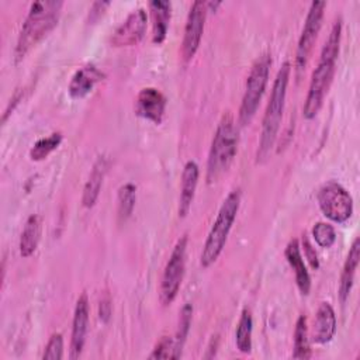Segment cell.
<instances>
[{"label": "cell", "instance_id": "cell-1", "mask_svg": "<svg viewBox=\"0 0 360 360\" xmlns=\"http://www.w3.org/2000/svg\"><path fill=\"white\" fill-rule=\"evenodd\" d=\"M340 38H342V18H338L332 25L329 37L321 51L319 62L312 72L308 94L302 107L304 118L312 120L319 112L323 98L328 93V89L332 83L335 75L336 59L339 55L340 48Z\"/></svg>", "mask_w": 360, "mask_h": 360}, {"label": "cell", "instance_id": "cell-2", "mask_svg": "<svg viewBox=\"0 0 360 360\" xmlns=\"http://www.w3.org/2000/svg\"><path fill=\"white\" fill-rule=\"evenodd\" d=\"M62 7L63 1L60 0L31 3L17 38L14 49L15 62H20L44 37H46L56 27Z\"/></svg>", "mask_w": 360, "mask_h": 360}, {"label": "cell", "instance_id": "cell-3", "mask_svg": "<svg viewBox=\"0 0 360 360\" xmlns=\"http://www.w3.org/2000/svg\"><path fill=\"white\" fill-rule=\"evenodd\" d=\"M290 73H291V65L290 62H284L278 69L276 79L273 82L270 98L262 121V134H260V141H259V148L256 155L257 163H262L269 158L276 143L281 118H283Z\"/></svg>", "mask_w": 360, "mask_h": 360}, {"label": "cell", "instance_id": "cell-4", "mask_svg": "<svg viewBox=\"0 0 360 360\" xmlns=\"http://www.w3.org/2000/svg\"><path fill=\"white\" fill-rule=\"evenodd\" d=\"M238 150V129L233 115L226 111L222 114L217 131L214 134L208 160H207V181L215 183L231 166Z\"/></svg>", "mask_w": 360, "mask_h": 360}, {"label": "cell", "instance_id": "cell-5", "mask_svg": "<svg viewBox=\"0 0 360 360\" xmlns=\"http://www.w3.org/2000/svg\"><path fill=\"white\" fill-rule=\"evenodd\" d=\"M239 204H240L239 188L232 190L222 201V205L208 232V236L205 239V243L201 252L200 264L202 269H207L211 264H214L219 257L222 249L225 248L229 231L235 222V218L239 210Z\"/></svg>", "mask_w": 360, "mask_h": 360}, {"label": "cell", "instance_id": "cell-6", "mask_svg": "<svg viewBox=\"0 0 360 360\" xmlns=\"http://www.w3.org/2000/svg\"><path fill=\"white\" fill-rule=\"evenodd\" d=\"M270 65H271L270 55L262 53L250 68V72L246 80L245 93L240 103V108H239V122L242 125L249 124L257 111V107L260 104V100L264 94V90L269 82Z\"/></svg>", "mask_w": 360, "mask_h": 360}, {"label": "cell", "instance_id": "cell-7", "mask_svg": "<svg viewBox=\"0 0 360 360\" xmlns=\"http://www.w3.org/2000/svg\"><path fill=\"white\" fill-rule=\"evenodd\" d=\"M318 204L326 218L343 224L353 214V200L349 191L336 181H328L318 191Z\"/></svg>", "mask_w": 360, "mask_h": 360}, {"label": "cell", "instance_id": "cell-8", "mask_svg": "<svg viewBox=\"0 0 360 360\" xmlns=\"http://www.w3.org/2000/svg\"><path fill=\"white\" fill-rule=\"evenodd\" d=\"M186 252H187V235H183L174 245L172 255L163 270L160 281V301L165 305H170L183 281L184 269H186Z\"/></svg>", "mask_w": 360, "mask_h": 360}, {"label": "cell", "instance_id": "cell-9", "mask_svg": "<svg viewBox=\"0 0 360 360\" xmlns=\"http://www.w3.org/2000/svg\"><path fill=\"white\" fill-rule=\"evenodd\" d=\"M326 7L325 1H312L298 39L297 52H295V70L300 75L302 70H305L307 63L309 60L311 52L314 49V45L316 42L322 18H323V10Z\"/></svg>", "mask_w": 360, "mask_h": 360}, {"label": "cell", "instance_id": "cell-10", "mask_svg": "<svg viewBox=\"0 0 360 360\" xmlns=\"http://www.w3.org/2000/svg\"><path fill=\"white\" fill-rule=\"evenodd\" d=\"M205 15H207V3L205 1H194L188 10L187 14V21L184 27V35H183V44H181V53L184 60L193 59L195 55L202 31H204V22H205Z\"/></svg>", "mask_w": 360, "mask_h": 360}, {"label": "cell", "instance_id": "cell-11", "mask_svg": "<svg viewBox=\"0 0 360 360\" xmlns=\"http://www.w3.org/2000/svg\"><path fill=\"white\" fill-rule=\"evenodd\" d=\"M146 22L148 18L143 8L132 10L112 32L111 44L114 46H132L138 44L145 35Z\"/></svg>", "mask_w": 360, "mask_h": 360}, {"label": "cell", "instance_id": "cell-12", "mask_svg": "<svg viewBox=\"0 0 360 360\" xmlns=\"http://www.w3.org/2000/svg\"><path fill=\"white\" fill-rule=\"evenodd\" d=\"M89 329V298L86 292H82L76 301L73 321H72V336H70V359H77L84 347L86 335Z\"/></svg>", "mask_w": 360, "mask_h": 360}, {"label": "cell", "instance_id": "cell-13", "mask_svg": "<svg viewBox=\"0 0 360 360\" xmlns=\"http://www.w3.org/2000/svg\"><path fill=\"white\" fill-rule=\"evenodd\" d=\"M166 110L165 96L155 87H145L138 93L135 101V112L143 120L160 124Z\"/></svg>", "mask_w": 360, "mask_h": 360}, {"label": "cell", "instance_id": "cell-14", "mask_svg": "<svg viewBox=\"0 0 360 360\" xmlns=\"http://www.w3.org/2000/svg\"><path fill=\"white\" fill-rule=\"evenodd\" d=\"M103 79H104V73L96 65L87 63L80 69H77L72 76V80L68 87L69 96L73 100H80L86 97L94 89V86Z\"/></svg>", "mask_w": 360, "mask_h": 360}, {"label": "cell", "instance_id": "cell-15", "mask_svg": "<svg viewBox=\"0 0 360 360\" xmlns=\"http://www.w3.org/2000/svg\"><path fill=\"white\" fill-rule=\"evenodd\" d=\"M200 169L194 160H188L184 165L181 173V184H180V197H179V217H186L191 208L197 183H198Z\"/></svg>", "mask_w": 360, "mask_h": 360}, {"label": "cell", "instance_id": "cell-16", "mask_svg": "<svg viewBox=\"0 0 360 360\" xmlns=\"http://www.w3.org/2000/svg\"><path fill=\"white\" fill-rule=\"evenodd\" d=\"M336 333V315L329 302H322L316 311L312 328V340L325 345L333 339Z\"/></svg>", "mask_w": 360, "mask_h": 360}, {"label": "cell", "instance_id": "cell-17", "mask_svg": "<svg viewBox=\"0 0 360 360\" xmlns=\"http://www.w3.org/2000/svg\"><path fill=\"white\" fill-rule=\"evenodd\" d=\"M284 255H285L288 264L294 270L298 290L301 291L302 295H308L309 290H311V277H309V273L304 263V259L301 255V248H300V243L297 239H292L288 242Z\"/></svg>", "mask_w": 360, "mask_h": 360}, {"label": "cell", "instance_id": "cell-18", "mask_svg": "<svg viewBox=\"0 0 360 360\" xmlns=\"http://www.w3.org/2000/svg\"><path fill=\"white\" fill-rule=\"evenodd\" d=\"M107 167H108V162L105 159V156H98L97 160L94 162L90 176L84 184L83 188V197H82V204L86 208H91L100 194L105 173H107Z\"/></svg>", "mask_w": 360, "mask_h": 360}, {"label": "cell", "instance_id": "cell-19", "mask_svg": "<svg viewBox=\"0 0 360 360\" xmlns=\"http://www.w3.org/2000/svg\"><path fill=\"white\" fill-rule=\"evenodd\" d=\"M149 10L152 18V41L155 44H162L169 28L172 3L166 0H153L149 3Z\"/></svg>", "mask_w": 360, "mask_h": 360}, {"label": "cell", "instance_id": "cell-20", "mask_svg": "<svg viewBox=\"0 0 360 360\" xmlns=\"http://www.w3.org/2000/svg\"><path fill=\"white\" fill-rule=\"evenodd\" d=\"M359 259H360V239L356 238L349 249L347 257L345 260L342 274H340V283H339V297L342 302H346V300L350 295L353 281H354V274L356 269L359 266Z\"/></svg>", "mask_w": 360, "mask_h": 360}, {"label": "cell", "instance_id": "cell-21", "mask_svg": "<svg viewBox=\"0 0 360 360\" xmlns=\"http://www.w3.org/2000/svg\"><path fill=\"white\" fill-rule=\"evenodd\" d=\"M41 231H42L41 217L37 214L30 215L25 221V225L20 236L18 248H20V255L22 257H30L37 250L41 239Z\"/></svg>", "mask_w": 360, "mask_h": 360}, {"label": "cell", "instance_id": "cell-22", "mask_svg": "<svg viewBox=\"0 0 360 360\" xmlns=\"http://www.w3.org/2000/svg\"><path fill=\"white\" fill-rule=\"evenodd\" d=\"M252 329H253L252 312L249 308H243L235 330L236 347L242 353H250L252 350Z\"/></svg>", "mask_w": 360, "mask_h": 360}, {"label": "cell", "instance_id": "cell-23", "mask_svg": "<svg viewBox=\"0 0 360 360\" xmlns=\"http://www.w3.org/2000/svg\"><path fill=\"white\" fill-rule=\"evenodd\" d=\"M294 359H309L311 357V347H309V338H308V328H307V318L305 315H300L294 329Z\"/></svg>", "mask_w": 360, "mask_h": 360}, {"label": "cell", "instance_id": "cell-24", "mask_svg": "<svg viewBox=\"0 0 360 360\" xmlns=\"http://www.w3.org/2000/svg\"><path fill=\"white\" fill-rule=\"evenodd\" d=\"M118 219L121 222H125L135 207V201H136V187L132 183H127L124 186L120 187L118 190Z\"/></svg>", "mask_w": 360, "mask_h": 360}, {"label": "cell", "instance_id": "cell-25", "mask_svg": "<svg viewBox=\"0 0 360 360\" xmlns=\"http://www.w3.org/2000/svg\"><path fill=\"white\" fill-rule=\"evenodd\" d=\"M62 142V134L53 132L49 136L38 139L34 146L30 150V156L32 160H42L45 159L51 152H53Z\"/></svg>", "mask_w": 360, "mask_h": 360}, {"label": "cell", "instance_id": "cell-26", "mask_svg": "<svg viewBox=\"0 0 360 360\" xmlns=\"http://www.w3.org/2000/svg\"><path fill=\"white\" fill-rule=\"evenodd\" d=\"M191 315H193V307L191 304H186L181 311H180V319H179V328H177V333L174 338L177 350L181 353L186 338L188 335L190 330V325H191Z\"/></svg>", "mask_w": 360, "mask_h": 360}, {"label": "cell", "instance_id": "cell-27", "mask_svg": "<svg viewBox=\"0 0 360 360\" xmlns=\"http://www.w3.org/2000/svg\"><path fill=\"white\" fill-rule=\"evenodd\" d=\"M181 353L177 350L174 338L163 336L155 346L149 359H179Z\"/></svg>", "mask_w": 360, "mask_h": 360}, {"label": "cell", "instance_id": "cell-28", "mask_svg": "<svg viewBox=\"0 0 360 360\" xmlns=\"http://www.w3.org/2000/svg\"><path fill=\"white\" fill-rule=\"evenodd\" d=\"M312 236L321 248H330L336 240L335 228L328 222H316L312 228Z\"/></svg>", "mask_w": 360, "mask_h": 360}, {"label": "cell", "instance_id": "cell-29", "mask_svg": "<svg viewBox=\"0 0 360 360\" xmlns=\"http://www.w3.org/2000/svg\"><path fill=\"white\" fill-rule=\"evenodd\" d=\"M63 357V338L60 333H53L44 350V360H60Z\"/></svg>", "mask_w": 360, "mask_h": 360}, {"label": "cell", "instance_id": "cell-30", "mask_svg": "<svg viewBox=\"0 0 360 360\" xmlns=\"http://www.w3.org/2000/svg\"><path fill=\"white\" fill-rule=\"evenodd\" d=\"M302 246H304V256H305V259H308L311 267H312V269H318V267H319L318 257H316V253H315V250L312 249L311 243H309L307 239H302Z\"/></svg>", "mask_w": 360, "mask_h": 360}, {"label": "cell", "instance_id": "cell-31", "mask_svg": "<svg viewBox=\"0 0 360 360\" xmlns=\"http://www.w3.org/2000/svg\"><path fill=\"white\" fill-rule=\"evenodd\" d=\"M110 4V1H96L93 3L91 8H90V13H89V18L90 21H96L104 11V8Z\"/></svg>", "mask_w": 360, "mask_h": 360}, {"label": "cell", "instance_id": "cell-32", "mask_svg": "<svg viewBox=\"0 0 360 360\" xmlns=\"http://www.w3.org/2000/svg\"><path fill=\"white\" fill-rule=\"evenodd\" d=\"M110 316V304L108 300H101L100 302V319L107 321Z\"/></svg>", "mask_w": 360, "mask_h": 360}]
</instances>
